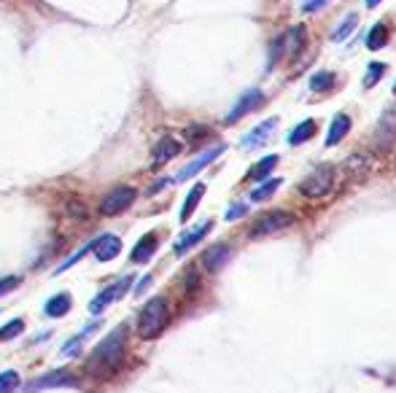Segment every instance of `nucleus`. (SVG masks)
<instances>
[{
    "instance_id": "1",
    "label": "nucleus",
    "mask_w": 396,
    "mask_h": 393,
    "mask_svg": "<svg viewBox=\"0 0 396 393\" xmlns=\"http://www.w3.org/2000/svg\"><path fill=\"white\" fill-rule=\"evenodd\" d=\"M124 355H127V326L122 324L92 348V353L84 361V369L92 377L108 380L124 366Z\"/></svg>"
},
{
    "instance_id": "2",
    "label": "nucleus",
    "mask_w": 396,
    "mask_h": 393,
    "mask_svg": "<svg viewBox=\"0 0 396 393\" xmlns=\"http://www.w3.org/2000/svg\"><path fill=\"white\" fill-rule=\"evenodd\" d=\"M170 324V307H167V299L154 297L146 302V307L137 315V337L140 339H157Z\"/></svg>"
},
{
    "instance_id": "3",
    "label": "nucleus",
    "mask_w": 396,
    "mask_h": 393,
    "mask_svg": "<svg viewBox=\"0 0 396 393\" xmlns=\"http://www.w3.org/2000/svg\"><path fill=\"white\" fill-rule=\"evenodd\" d=\"M332 186H334V167L324 164V167L313 170L310 176L302 181L300 194L307 197V200H321V197H327L329 191H332Z\"/></svg>"
},
{
    "instance_id": "4",
    "label": "nucleus",
    "mask_w": 396,
    "mask_h": 393,
    "mask_svg": "<svg viewBox=\"0 0 396 393\" xmlns=\"http://www.w3.org/2000/svg\"><path fill=\"white\" fill-rule=\"evenodd\" d=\"M137 191L132 186H116V189H111L106 197H103V203H100V216L103 218H113L124 213L130 205L135 203Z\"/></svg>"
},
{
    "instance_id": "5",
    "label": "nucleus",
    "mask_w": 396,
    "mask_h": 393,
    "mask_svg": "<svg viewBox=\"0 0 396 393\" xmlns=\"http://www.w3.org/2000/svg\"><path fill=\"white\" fill-rule=\"evenodd\" d=\"M294 224V213L288 210H273V213H261L256 218V224L251 227V237H264V234H273Z\"/></svg>"
},
{
    "instance_id": "6",
    "label": "nucleus",
    "mask_w": 396,
    "mask_h": 393,
    "mask_svg": "<svg viewBox=\"0 0 396 393\" xmlns=\"http://www.w3.org/2000/svg\"><path fill=\"white\" fill-rule=\"evenodd\" d=\"M264 100H267V97H264V92H261V89H246V92L240 95V100L234 103V108L227 113V119H224V122H227V124L240 122V119H243V116H248L251 110L261 108V106H264Z\"/></svg>"
},
{
    "instance_id": "7",
    "label": "nucleus",
    "mask_w": 396,
    "mask_h": 393,
    "mask_svg": "<svg viewBox=\"0 0 396 393\" xmlns=\"http://www.w3.org/2000/svg\"><path fill=\"white\" fill-rule=\"evenodd\" d=\"M130 283H132V278H122L119 283H113V285H108V288H103V291H100V294H97V297L89 302V312H92V315H100V312L106 310L108 304H113L116 299L122 297L124 291L130 288Z\"/></svg>"
},
{
    "instance_id": "8",
    "label": "nucleus",
    "mask_w": 396,
    "mask_h": 393,
    "mask_svg": "<svg viewBox=\"0 0 396 393\" xmlns=\"http://www.w3.org/2000/svg\"><path fill=\"white\" fill-rule=\"evenodd\" d=\"M68 385H79V380L73 377L68 369H55V372L43 375V377L33 380L28 393H38V391H43V388H68Z\"/></svg>"
},
{
    "instance_id": "9",
    "label": "nucleus",
    "mask_w": 396,
    "mask_h": 393,
    "mask_svg": "<svg viewBox=\"0 0 396 393\" xmlns=\"http://www.w3.org/2000/svg\"><path fill=\"white\" fill-rule=\"evenodd\" d=\"M219 154H224V146H213L210 151L200 154V156H197V159H191V162L186 164V167H183V170H181V173H178L173 181H176V183H181V181H189V178H194L197 173H200V170H205L210 162H216V159H219Z\"/></svg>"
},
{
    "instance_id": "10",
    "label": "nucleus",
    "mask_w": 396,
    "mask_h": 393,
    "mask_svg": "<svg viewBox=\"0 0 396 393\" xmlns=\"http://www.w3.org/2000/svg\"><path fill=\"white\" fill-rule=\"evenodd\" d=\"M230 258H232V248L227 243H216L208 248L200 261H203V267H205L208 272H219Z\"/></svg>"
},
{
    "instance_id": "11",
    "label": "nucleus",
    "mask_w": 396,
    "mask_h": 393,
    "mask_svg": "<svg viewBox=\"0 0 396 393\" xmlns=\"http://www.w3.org/2000/svg\"><path fill=\"white\" fill-rule=\"evenodd\" d=\"M178 154H181V143H178L173 135H164V137H159V143L154 146L151 162H154V167H162V164H167L170 159H176Z\"/></svg>"
},
{
    "instance_id": "12",
    "label": "nucleus",
    "mask_w": 396,
    "mask_h": 393,
    "mask_svg": "<svg viewBox=\"0 0 396 393\" xmlns=\"http://www.w3.org/2000/svg\"><path fill=\"white\" fill-rule=\"evenodd\" d=\"M305 43H307V30L302 25H294L286 35H281V49L286 57H297L305 49Z\"/></svg>"
},
{
    "instance_id": "13",
    "label": "nucleus",
    "mask_w": 396,
    "mask_h": 393,
    "mask_svg": "<svg viewBox=\"0 0 396 393\" xmlns=\"http://www.w3.org/2000/svg\"><path fill=\"white\" fill-rule=\"evenodd\" d=\"M119 251H122V240L116 234H103L100 240L92 243V254L97 261H111V258L119 256Z\"/></svg>"
},
{
    "instance_id": "14",
    "label": "nucleus",
    "mask_w": 396,
    "mask_h": 393,
    "mask_svg": "<svg viewBox=\"0 0 396 393\" xmlns=\"http://www.w3.org/2000/svg\"><path fill=\"white\" fill-rule=\"evenodd\" d=\"M275 127H278V119H267V122H261L259 127H254V130H251V132L240 140V146H243V149H259L261 143H267V140H270V135L275 132Z\"/></svg>"
},
{
    "instance_id": "15",
    "label": "nucleus",
    "mask_w": 396,
    "mask_h": 393,
    "mask_svg": "<svg viewBox=\"0 0 396 393\" xmlns=\"http://www.w3.org/2000/svg\"><path fill=\"white\" fill-rule=\"evenodd\" d=\"M210 229H213V221H205V224H200L197 229L183 232V234L178 237V243L173 245V251H176L178 256H181V254H186V251H189V248H194V245L200 243V240H203V237H205V234H208Z\"/></svg>"
},
{
    "instance_id": "16",
    "label": "nucleus",
    "mask_w": 396,
    "mask_h": 393,
    "mask_svg": "<svg viewBox=\"0 0 396 393\" xmlns=\"http://www.w3.org/2000/svg\"><path fill=\"white\" fill-rule=\"evenodd\" d=\"M369 170H372V159H369L367 154H351L348 156V162L342 164V173L356 181V178H367Z\"/></svg>"
},
{
    "instance_id": "17",
    "label": "nucleus",
    "mask_w": 396,
    "mask_h": 393,
    "mask_svg": "<svg viewBox=\"0 0 396 393\" xmlns=\"http://www.w3.org/2000/svg\"><path fill=\"white\" fill-rule=\"evenodd\" d=\"M157 234L154 232H149V234H143L140 240H137V245L132 248V254H130V261L132 264H146L151 256H154V251H157Z\"/></svg>"
},
{
    "instance_id": "18",
    "label": "nucleus",
    "mask_w": 396,
    "mask_h": 393,
    "mask_svg": "<svg viewBox=\"0 0 396 393\" xmlns=\"http://www.w3.org/2000/svg\"><path fill=\"white\" fill-rule=\"evenodd\" d=\"M351 132V116L348 113H337L334 116V122L329 127V135H327V146H334V143H340L342 137Z\"/></svg>"
},
{
    "instance_id": "19",
    "label": "nucleus",
    "mask_w": 396,
    "mask_h": 393,
    "mask_svg": "<svg viewBox=\"0 0 396 393\" xmlns=\"http://www.w3.org/2000/svg\"><path fill=\"white\" fill-rule=\"evenodd\" d=\"M70 302H73L70 294H55V297L43 304V312H46L49 318H62V315H68Z\"/></svg>"
},
{
    "instance_id": "20",
    "label": "nucleus",
    "mask_w": 396,
    "mask_h": 393,
    "mask_svg": "<svg viewBox=\"0 0 396 393\" xmlns=\"http://www.w3.org/2000/svg\"><path fill=\"white\" fill-rule=\"evenodd\" d=\"M203 194H205V183H194L191 186V191L186 194V203H183V207H181V221L186 224L191 218V213L197 210V205H200V200H203Z\"/></svg>"
},
{
    "instance_id": "21",
    "label": "nucleus",
    "mask_w": 396,
    "mask_h": 393,
    "mask_svg": "<svg viewBox=\"0 0 396 393\" xmlns=\"http://www.w3.org/2000/svg\"><path fill=\"white\" fill-rule=\"evenodd\" d=\"M275 164H278V156H275V154H270V156H264V159H259V162L254 164V167L248 170L246 178H251V181H264V178H267L275 170Z\"/></svg>"
},
{
    "instance_id": "22",
    "label": "nucleus",
    "mask_w": 396,
    "mask_h": 393,
    "mask_svg": "<svg viewBox=\"0 0 396 393\" xmlns=\"http://www.w3.org/2000/svg\"><path fill=\"white\" fill-rule=\"evenodd\" d=\"M313 132H315V122H313V119H305V122L297 124V127L291 130L288 143H291V146H302L305 140H310V137H313Z\"/></svg>"
},
{
    "instance_id": "23",
    "label": "nucleus",
    "mask_w": 396,
    "mask_h": 393,
    "mask_svg": "<svg viewBox=\"0 0 396 393\" xmlns=\"http://www.w3.org/2000/svg\"><path fill=\"white\" fill-rule=\"evenodd\" d=\"M278 186H281V178H273V181H264L259 189H254L251 194H248V200H251V203H264V200H270L275 191H278Z\"/></svg>"
},
{
    "instance_id": "24",
    "label": "nucleus",
    "mask_w": 396,
    "mask_h": 393,
    "mask_svg": "<svg viewBox=\"0 0 396 393\" xmlns=\"http://www.w3.org/2000/svg\"><path fill=\"white\" fill-rule=\"evenodd\" d=\"M356 25H358V14H345L340 22V28L332 30V41H345V38L356 30Z\"/></svg>"
},
{
    "instance_id": "25",
    "label": "nucleus",
    "mask_w": 396,
    "mask_h": 393,
    "mask_svg": "<svg viewBox=\"0 0 396 393\" xmlns=\"http://www.w3.org/2000/svg\"><path fill=\"white\" fill-rule=\"evenodd\" d=\"M19 385H22L19 372H14V369L0 372V393H14V391H19Z\"/></svg>"
},
{
    "instance_id": "26",
    "label": "nucleus",
    "mask_w": 396,
    "mask_h": 393,
    "mask_svg": "<svg viewBox=\"0 0 396 393\" xmlns=\"http://www.w3.org/2000/svg\"><path fill=\"white\" fill-rule=\"evenodd\" d=\"M385 38H388V30L383 28V25H375L367 35V49H372V52L383 49V46H385Z\"/></svg>"
},
{
    "instance_id": "27",
    "label": "nucleus",
    "mask_w": 396,
    "mask_h": 393,
    "mask_svg": "<svg viewBox=\"0 0 396 393\" xmlns=\"http://www.w3.org/2000/svg\"><path fill=\"white\" fill-rule=\"evenodd\" d=\"M95 329H97V324H89L81 331V334H76V337L70 339V342H65V348H62V355H65V358H68V355H76V353H79V345H81L84 339H86V334H89V331H95Z\"/></svg>"
},
{
    "instance_id": "28",
    "label": "nucleus",
    "mask_w": 396,
    "mask_h": 393,
    "mask_svg": "<svg viewBox=\"0 0 396 393\" xmlns=\"http://www.w3.org/2000/svg\"><path fill=\"white\" fill-rule=\"evenodd\" d=\"M310 86H313L315 92H329L334 86V73H315L313 79H310Z\"/></svg>"
},
{
    "instance_id": "29",
    "label": "nucleus",
    "mask_w": 396,
    "mask_h": 393,
    "mask_svg": "<svg viewBox=\"0 0 396 393\" xmlns=\"http://www.w3.org/2000/svg\"><path fill=\"white\" fill-rule=\"evenodd\" d=\"M383 73H385V65H383V62H369L367 76H364V86H375V84L383 79Z\"/></svg>"
},
{
    "instance_id": "30",
    "label": "nucleus",
    "mask_w": 396,
    "mask_h": 393,
    "mask_svg": "<svg viewBox=\"0 0 396 393\" xmlns=\"http://www.w3.org/2000/svg\"><path fill=\"white\" fill-rule=\"evenodd\" d=\"M22 331H25V321L14 318L11 324H6V329H0V339H14L16 334H22Z\"/></svg>"
},
{
    "instance_id": "31",
    "label": "nucleus",
    "mask_w": 396,
    "mask_h": 393,
    "mask_svg": "<svg viewBox=\"0 0 396 393\" xmlns=\"http://www.w3.org/2000/svg\"><path fill=\"white\" fill-rule=\"evenodd\" d=\"M183 135H186V140H191V143H200L203 137L210 135V130H208V127H189Z\"/></svg>"
},
{
    "instance_id": "32",
    "label": "nucleus",
    "mask_w": 396,
    "mask_h": 393,
    "mask_svg": "<svg viewBox=\"0 0 396 393\" xmlns=\"http://www.w3.org/2000/svg\"><path fill=\"white\" fill-rule=\"evenodd\" d=\"M14 288H19V278H16V275L0 278V297H3V294H9V291H14Z\"/></svg>"
},
{
    "instance_id": "33",
    "label": "nucleus",
    "mask_w": 396,
    "mask_h": 393,
    "mask_svg": "<svg viewBox=\"0 0 396 393\" xmlns=\"http://www.w3.org/2000/svg\"><path fill=\"white\" fill-rule=\"evenodd\" d=\"M329 0H302V11L305 14H313V11H318V8H324Z\"/></svg>"
},
{
    "instance_id": "34",
    "label": "nucleus",
    "mask_w": 396,
    "mask_h": 393,
    "mask_svg": "<svg viewBox=\"0 0 396 393\" xmlns=\"http://www.w3.org/2000/svg\"><path fill=\"white\" fill-rule=\"evenodd\" d=\"M246 210H248L246 205H232V207H230V210H227V216H224V218H227V221H237V218L243 216V213H246Z\"/></svg>"
},
{
    "instance_id": "35",
    "label": "nucleus",
    "mask_w": 396,
    "mask_h": 393,
    "mask_svg": "<svg viewBox=\"0 0 396 393\" xmlns=\"http://www.w3.org/2000/svg\"><path fill=\"white\" fill-rule=\"evenodd\" d=\"M270 46H273V49H270V68H273L275 62H278V57L283 55V49H281V38H275Z\"/></svg>"
},
{
    "instance_id": "36",
    "label": "nucleus",
    "mask_w": 396,
    "mask_h": 393,
    "mask_svg": "<svg viewBox=\"0 0 396 393\" xmlns=\"http://www.w3.org/2000/svg\"><path fill=\"white\" fill-rule=\"evenodd\" d=\"M151 280H154V278H151V275H146V278H143V280H140V283H137L135 294H143V291H146V285H149Z\"/></svg>"
},
{
    "instance_id": "37",
    "label": "nucleus",
    "mask_w": 396,
    "mask_h": 393,
    "mask_svg": "<svg viewBox=\"0 0 396 393\" xmlns=\"http://www.w3.org/2000/svg\"><path fill=\"white\" fill-rule=\"evenodd\" d=\"M383 0H367V8H378Z\"/></svg>"
},
{
    "instance_id": "38",
    "label": "nucleus",
    "mask_w": 396,
    "mask_h": 393,
    "mask_svg": "<svg viewBox=\"0 0 396 393\" xmlns=\"http://www.w3.org/2000/svg\"><path fill=\"white\" fill-rule=\"evenodd\" d=\"M394 92H396V81H394Z\"/></svg>"
}]
</instances>
